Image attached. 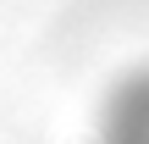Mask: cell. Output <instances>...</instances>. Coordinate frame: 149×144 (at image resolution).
Here are the masks:
<instances>
[{
    "label": "cell",
    "mask_w": 149,
    "mask_h": 144,
    "mask_svg": "<svg viewBox=\"0 0 149 144\" xmlns=\"http://www.w3.org/2000/svg\"><path fill=\"white\" fill-rule=\"evenodd\" d=\"M111 144H149V78H138L116 111H111Z\"/></svg>",
    "instance_id": "cell-1"
}]
</instances>
